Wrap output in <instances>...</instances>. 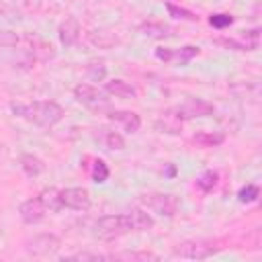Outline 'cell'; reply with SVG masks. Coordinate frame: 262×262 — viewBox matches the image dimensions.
Masks as SVG:
<instances>
[{
    "instance_id": "cell-1",
    "label": "cell",
    "mask_w": 262,
    "mask_h": 262,
    "mask_svg": "<svg viewBox=\"0 0 262 262\" xmlns=\"http://www.w3.org/2000/svg\"><path fill=\"white\" fill-rule=\"evenodd\" d=\"M10 111L39 127H53L63 119V108L53 100H35L27 104H10Z\"/></svg>"
},
{
    "instance_id": "cell-2",
    "label": "cell",
    "mask_w": 262,
    "mask_h": 262,
    "mask_svg": "<svg viewBox=\"0 0 262 262\" xmlns=\"http://www.w3.org/2000/svg\"><path fill=\"white\" fill-rule=\"evenodd\" d=\"M131 231V223H129V217L127 213L125 215H104L100 217L96 223H94V237L102 239V242H111V239H117L125 233Z\"/></svg>"
},
{
    "instance_id": "cell-3",
    "label": "cell",
    "mask_w": 262,
    "mask_h": 262,
    "mask_svg": "<svg viewBox=\"0 0 262 262\" xmlns=\"http://www.w3.org/2000/svg\"><path fill=\"white\" fill-rule=\"evenodd\" d=\"M74 96L80 104H84L90 111H104L108 106V98L102 90L90 86V84H78L74 88Z\"/></svg>"
},
{
    "instance_id": "cell-4",
    "label": "cell",
    "mask_w": 262,
    "mask_h": 262,
    "mask_svg": "<svg viewBox=\"0 0 262 262\" xmlns=\"http://www.w3.org/2000/svg\"><path fill=\"white\" fill-rule=\"evenodd\" d=\"M213 113H215V106L211 102H207L203 98H188L174 108V119L188 121V119H196V117H209Z\"/></svg>"
},
{
    "instance_id": "cell-5",
    "label": "cell",
    "mask_w": 262,
    "mask_h": 262,
    "mask_svg": "<svg viewBox=\"0 0 262 262\" xmlns=\"http://www.w3.org/2000/svg\"><path fill=\"white\" fill-rule=\"evenodd\" d=\"M143 203L149 211L162 215V217H174L176 211H178V199L174 194H168V192H151V194H145L143 196Z\"/></svg>"
},
{
    "instance_id": "cell-6",
    "label": "cell",
    "mask_w": 262,
    "mask_h": 262,
    "mask_svg": "<svg viewBox=\"0 0 262 262\" xmlns=\"http://www.w3.org/2000/svg\"><path fill=\"white\" fill-rule=\"evenodd\" d=\"M217 252H219V246H213L211 242H205V239H190V242L180 244L174 250L176 256L190 258V260H205V258H211Z\"/></svg>"
},
{
    "instance_id": "cell-7",
    "label": "cell",
    "mask_w": 262,
    "mask_h": 262,
    "mask_svg": "<svg viewBox=\"0 0 262 262\" xmlns=\"http://www.w3.org/2000/svg\"><path fill=\"white\" fill-rule=\"evenodd\" d=\"M61 246V239L55 233H37L25 242V250L33 256H49L55 254Z\"/></svg>"
},
{
    "instance_id": "cell-8",
    "label": "cell",
    "mask_w": 262,
    "mask_h": 262,
    "mask_svg": "<svg viewBox=\"0 0 262 262\" xmlns=\"http://www.w3.org/2000/svg\"><path fill=\"white\" fill-rule=\"evenodd\" d=\"M61 203H63V207H68V209L86 211V209L90 207V194H88L86 188L72 186V188L61 190Z\"/></svg>"
},
{
    "instance_id": "cell-9",
    "label": "cell",
    "mask_w": 262,
    "mask_h": 262,
    "mask_svg": "<svg viewBox=\"0 0 262 262\" xmlns=\"http://www.w3.org/2000/svg\"><path fill=\"white\" fill-rule=\"evenodd\" d=\"M18 213H20V219H23L25 223L33 225V223H39V221L45 217L47 209H45L41 196H33V199H27L25 203H20Z\"/></svg>"
},
{
    "instance_id": "cell-10",
    "label": "cell",
    "mask_w": 262,
    "mask_h": 262,
    "mask_svg": "<svg viewBox=\"0 0 262 262\" xmlns=\"http://www.w3.org/2000/svg\"><path fill=\"white\" fill-rule=\"evenodd\" d=\"M59 41H61V45H66V47H72L76 41H78V37H80V23H78V18H74V16H70V18H66L61 25H59Z\"/></svg>"
},
{
    "instance_id": "cell-11",
    "label": "cell",
    "mask_w": 262,
    "mask_h": 262,
    "mask_svg": "<svg viewBox=\"0 0 262 262\" xmlns=\"http://www.w3.org/2000/svg\"><path fill=\"white\" fill-rule=\"evenodd\" d=\"M108 119L121 123L123 129L129 133H135L141 127V117L133 111H113V113H108Z\"/></svg>"
},
{
    "instance_id": "cell-12",
    "label": "cell",
    "mask_w": 262,
    "mask_h": 262,
    "mask_svg": "<svg viewBox=\"0 0 262 262\" xmlns=\"http://www.w3.org/2000/svg\"><path fill=\"white\" fill-rule=\"evenodd\" d=\"M104 90H106L108 94L117 96V98H135V96H137V90H135L129 82L119 80V78L108 80V82L104 84Z\"/></svg>"
},
{
    "instance_id": "cell-13",
    "label": "cell",
    "mask_w": 262,
    "mask_h": 262,
    "mask_svg": "<svg viewBox=\"0 0 262 262\" xmlns=\"http://www.w3.org/2000/svg\"><path fill=\"white\" fill-rule=\"evenodd\" d=\"M129 223H131V231H145L154 227V219L149 213H145L143 209H131L127 213Z\"/></svg>"
},
{
    "instance_id": "cell-14",
    "label": "cell",
    "mask_w": 262,
    "mask_h": 262,
    "mask_svg": "<svg viewBox=\"0 0 262 262\" xmlns=\"http://www.w3.org/2000/svg\"><path fill=\"white\" fill-rule=\"evenodd\" d=\"M139 31H141L143 35H147L149 39H166V37L172 35V29H170L168 25H164V23H154V20L143 23V25L139 27Z\"/></svg>"
},
{
    "instance_id": "cell-15",
    "label": "cell",
    "mask_w": 262,
    "mask_h": 262,
    "mask_svg": "<svg viewBox=\"0 0 262 262\" xmlns=\"http://www.w3.org/2000/svg\"><path fill=\"white\" fill-rule=\"evenodd\" d=\"M41 201H43V205H45V209L47 211H51V213H57V211H61V207H63V203H61V190H57V188H45L41 194Z\"/></svg>"
},
{
    "instance_id": "cell-16",
    "label": "cell",
    "mask_w": 262,
    "mask_h": 262,
    "mask_svg": "<svg viewBox=\"0 0 262 262\" xmlns=\"http://www.w3.org/2000/svg\"><path fill=\"white\" fill-rule=\"evenodd\" d=\"M20 168L25 170L27 176H39L43 172V162L33 154H23L20 156Z\"/></svg>"
},
{
    "instance_id": "cell-17",
    "label": "cell",
    "mask_w": 262,
    "mask_h": 262,
    "mask_svg": "<svg viewBox=\"0 0 262 262\" xmlns=\"http://www.w3.org/2000/svg\"><path fill=\"white\" fill-rule=\"evenodd\" d=\"M194 143H199V145H203V147H215V145H219V143H223V135L221 133H211V131H199V133H194Z\"/></svg>"
},
{
    "instance_id": "cell-18",
    "label": "cell",
    "mask_w": 262,
    "mask_h": 262,
    "mask_svg": "<svg viewBox=\"0 0 262 262\" xmlns=\"http://www.w3.org/2000/svg\"><path fill=\"white\" fill-rule=\"evenodd\" d=\"M217 180H219V174H217L215 170H207V172H203V174L199 176L196 186H199L203 192H211V190L217 186Z\"/></svg>"
},
{
    "instance_id": "cell-19",
    "label": "cell",
    "mask_w": 262,
    "mask_h": 262,
    "mask_svg": "<svg viewBox=\"0 0 262 262\" xmlns=\"http://www.w3.org/2000/svg\"><path fill=\"white\" fill-rule=\"evenodd\" d=\"M199 55V47L194 45H186V47H180V49H172V61H180V63H186L190 61L192 57Z\"/></svg>"
},
{
    "instance_id": "cell-20",
    "label": "cell",
    "mask_w": 262,
    "mask_h": 262,
    "mask_svg": "<svg viewBox=\"0 0 262 262\" xmlns=\"http://www.w3.org/2000/svg\"><path fill=\"white\" fill-rule=\"evenodd\" d=\"M108 178V166L104 164V160H94L92 164V180L94 182H104Z\"/></svg>"
},
{
    "instance_id": "cell-21",
    "label": "cell",
    "mask_w": 262,
    "mask_h": 262,
    "mask_svg": "<svg viewBox=\"0 0 262 262\" xmlns=\"http://www.w3.org/2000/svg\"><path fill=\"white\" fill-rule=\"evenodd\" d=\"M166 10H168V12H170V16H174V18H182V20H194V18H196L190 10L180 8V6L172 4V2H166Z\"/></svg>"
},
{
    "instance_id": "cell-22",
    "label": "cell",
    "mask_w": 262,
    "mask_h": 262,
    "mask_svg": "<svg viewBox=\"0 0 262 262\" xmlns=\"http://www.w3.org/2000/svg\"><path fill=\"white\" fill-rule=\"evenodd\" d=\"M258 194H260L258 186H256V184H248V186H244V188L237 192V199H239V203H252V201L258 199Z\"/></svg>"
},
{
    "instance_id": "cell-23",
    "label": "cell",
    "mask_w": 262,
    "mask_h": 262,
    "mask_svg": "<svg viewBox=\"0 0 262 262\" xmlns=\"http://www.w3.org/2000/svg\"><path fill=\"white\" fill-rule=\"evenodd\" d=\"M104 143H106L108 149H123V147H125V139H123V135L117 133V131H108L106 137H104Z\"/></svg>"
},
{
    "instance_id": "cell-24",
    "label": "cell",
    "mask_w": 262,
    "mask_h": 262,
    "mask_svg": "<svg viewBox=\"0 0 262 262\" xmlns=\"http://www.w3.org/2000/svg\"><path fill=\"white\" fill-rule=\"evenodd\" d=\"M86 72H88V78L94 80V82H100V80L106 78V68L102 63H90Z\"/></svg>"
},
{
    "instance_id": "cell-25",
    "label": "cell",
    "mask_w": 262,
    "mask_h": 262,
    "mask_svg": "<svg viewBox=\"0 0 262 262\" xmlns=\"http://www.w3.org/2000/svg\"><path fill=\"white\" fill-rule=\"evenodd\" d=\"M215 43L227 47V49H235V51H250L248 45L242 39H215Z\"/></svg>"
},
{
    "instance_id": "cell-26",
    "label": "cell",
    "mask_w": 262,
    "mask_h": 262,
    "mask_svg": "<svg viewBox=\"0 0 262 262\" xmlns=\"http://www.w3.org/2000/svg\"><path fill=\"white\" fill-rule=\"evenodd\" d=\"M209 23H211V27H215V29H225V27H229V25L233 23V16H231V14H213V16L209 18Z\"/></svg>"
},
{
    "instance_id": "cell-27",
    "label": "cell",
    "mask_w": 262,
    "mask_h": 262,
    "mask_svg": "<svg viewBox=\"0 0 262 262\" xmlns=\"http://www.w3.org/2000/svg\"><path fill=\"white\" fill-rule=\"evenodd\" d=\"M156 57L160 61H172V49L170 47H158L156 49Z\"/></svg>"
},
{
    "instance_id": "cell-28",
    "label": "cell",
    "mask_w": 262,
    "mask_h": 262,
    "mask_svg": "<svg viewBox=\"0 0 262 262\" xmlns=\"http://www.w3.org/2000/svg\"><path fill=\"white\" fill-rule=\"evenodd\" d=\"M72 260H100L104 256H98V254H74V256H68Z\"/></svg>"
}]
</instances>
